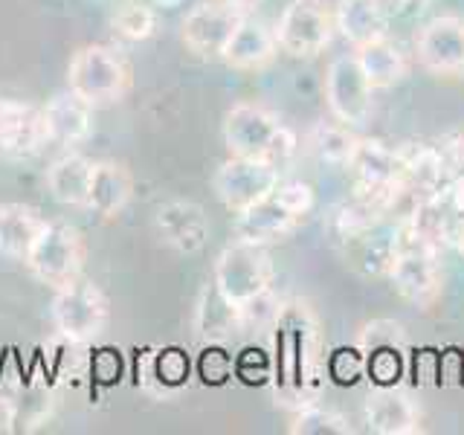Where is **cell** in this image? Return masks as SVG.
Masks as SVG:
<instances>
[{"mask_svg": "<svg viewBox=\"0 0 464 435\" xmlns=\"http://www.w3.org/2000/svg\"><path fill=\"white\" fill-rule=\"evenodd\" d=\"M319 325L308 304H285L273 316V392L290 406L316 401L319 377Z\"/></svg>", "mask_w": 464, "mask_h": 435, "instance_id": "obj_1", "label": "cell"}, {"mask_svg": "<svg viewBox=\"0 0 464 435\" xmlns=\"http://www.w3.org/2000/svg\"><path fill=\"white\" fill-rule=\"evenodd\" d=\"M224 142L229 154L265 160L273 166H285L296 151V137L287 125H282L270 111L253 102L232 105L224 120Z\"/></svg>", "mask_w": 464, "mask_h": 435, "instance_id": "obj_2", "label": "cell"}, {"mask_svg": "<svg viewBox=\"0 0 464 435\" xmlns=\"http://www.w3.org/2000/svg\"><path fill=\"white\" fill-rule=\"evenodd\" d=\"M134 82L128 58L108 44H91L72 53L67 64V87L93 108L120 102Z\"/></svg>", "mask_w": 464, "mask_h": 435, "instance_id": "obj_3", "label": "cell"}, {"mask_svg": "<svg viewBox=\"0 0 464 435\" xmlns=\"http://www.w3.org/2000/svg\"><path fill=\"white\" fill-rule=\"evenodd\" d=\"M212 285L241 314L250 304H256L261 296H267L273 285V265L265 244H253L241 238L227 244L221 256L215 258Z\"/></svg>", "mask_w": 464, "mask_h": 435, "instance_id": "obj_4", "label": "cell"}, {"mask_svg": "<svg viewBox=\"0 0 464 435\" xmlns=\"http://www.w3.org/2000/svg\"><path fill=\"white\" fill-rule=\"evenodd\" d=\"M24 265L41 285L53 290L72 279H79L84 267V238L67 221H47L38 232L33 250L26 253Z\"/></svg>", "mask_w": 464, "mask_h": 435, "instance_id": "obj_5", "label": "cell"}, {"mask_svg": "<svg viewBox=\"0 0 464 435\" xmlns=\"http://www.w3.org/2000/svg\"><path fill=\"white\" fill-rule=\"evenodd\" d=\"M111 304L102 287L91 279H72L55 287L53 296V323L55 331L70 343H91L108 325Z\"/></svg>", "mask_w": 464, "mask_h": 435, "instance_id": "obj_6", "label": "cell"}, {"mask_svg": "<svg viewBox=\"0 0 464 435\" xmlns=\"http://www.w3.org/2000/svg\"><path fill=\"white\" fill-rule=\"evenodd\" d=\"M334 29L337 24L325 0H290L273 35L282 53L294 58H314L331 44Z\"/></svg>", "mask_w": 464, "mask_h": 435, "instance_id": "obj_7", "label": "cell"}, {"mask_svg": "<svg viewBox=\"0 0 464 435\" xmlns=\"http://www.w3.org/2000/svg\"><path fill=\"white\" fill-rule=\"evenodd\" d=\"M279 166L265 163V160H250V157H236L232 154L221 169L215 171L212 188L218 200L224 207L238 215L244 209H250L253 203L265 200L276 186H279Z\"/></svg>", "mask_w": 464, "mask_h": 435, "instance_id": "obj_8", "label": "cell"}, {"mask_svg": "<svg viewBox=\"0 0 464 435\" xmlns=\"http://www.w3.org/2000/svg\"><path fill=\"white\" fill-rule=\"evenodd\" d=\"M250 18V12L232 6L229 0H203L183 18L180 35L195 55L221 58L236 29Z\"/></svg>", "mask_w": 464, "mask_h": 435, "instance_id": "obj_9", "label": "cell"}, {"mask_svg": "<svg viewBox=\"0 0 464 435\" xmlns=\"http://www.w3.org/2000/svg\"><path fill=\"white\" fill-rule=\"evenodd\" d=\"M360 366L374 386H401L406 374V340L403 328L392 319L369 323L360 334Z\"/></svg>", "mask_w": 464, "mask_h": 435, "instance_id": "obj_10", "label": "cell"}, {"mask_svg": "<svg viewBox=\"0 0 464 435\" xmlns=\"http://www.w3.org/2000/svg\"><path fill=\"white\" fill-rule=\"evenodd\" d=\"M372 93L374 87L362 76L357 55H337L325 72V102L337 122L357 128L369 120L372 113Z\"/></svg>", "mask_w": 464, "mask_h": 435, "instance_id": "obj_11", "label": "cell"}, {"mask_svg": "<svg viewBox=\"0 0 464 435\" xmlns=\"http://www.w3.org/2000/svg\"><path fill=\"white\" fill-rule=\"evenodd\" d=\"M386 276L392 279V287L406 302L418 304V308H432L441 299L444 276L439 267V253H430L424 246H410V244L398 246Z\"/></svg>", "mask_w": 464, "mask_h": 435, "instance_id": "obj_12", "label": "cell"}, {"mask_svg": "<svg viewBox=\"0 0 464 435\" xmlns=\"http://www.w3.org/2000/svg\"><path fill=\"white\" fill-rule=\"evenodd\" d=\"M418 62L435 76H459L464 72V21L456 14H441L420 26L415 38Z\"/></svg>", "mask_w": 464, "mask_h": 435, "instance_id": "obj_13", "label": "cell"}, {"mask_svg": "<svg viewBox=\"0 0 464 435\" xmlns=\"http://www.w3.org/2000/svg\"><path fill=\"white\" fill-rule=\"evenodd\" d=\"M50 142L44 108L21 99H0V154L9 160H29Z\"/></svg>", "mask_w": 464, "mask_h": 435, "instance_id": "obj_14", "label": "cell"}, {"mask_svg": "<svg viewBox=\"0 0 464 435\" xmlns=\"http://www.w3.org/2000/svg\"><path fill=\"white\" fill-rule=\"evenodd\" d=\"M157 236L183 256L200 253L209 241V218L195 200H169L154 215Z\"/></svg>", "mask_w": 464, "mask_h": 435, "instance_id": "obj_15", "label": "cell"}, {"mask_svg": "<svg viewBox=\"0 0 464 435\" xmlns=\"http://www.w3.org/2000/svg\"><path fill=\"white\" fill-rule=\"evenodd\" d=\"M302 221L304 218L290 209L273 188L265 200H258L250 209L236 215V238L267 246L270 241H279L287 232H294Z\"/></svg>", "mask_w": 464, "mask_h": 435, "instance_id": "obj_16", "label": "cell"}, {"mask_svg": "<svg viewBox=\"0 0 464 435\" xmlns=\"http://www.w3.org/2000/svg\"><path fill=\"white\" fill-rule=\"evenodd\" d=\"M366 424L377 435H415L420 432V415L412 398L401 386H374L366 398Z\"/></svg>", "mask_w": 464, "mask_h": 435, "instance_id": "obj_17", "label": "cell"}, {"mask_svg": "<svg viewBox=\"0 0 464 435\" xmlns=\"http://www.w3.org/2000/svg\"><path fill=\"white\" fill-rule=\"evenodd\" d=\"M44 120H47L50 142L58 145H82L93 137V105L67 91L55 93L44 105Z\"/></svg>", "mask_w": 464, "mask_h": 435, "instance_id": "obj_18", "label": "cell"}, {"mask_svg": "<svg viewBox=\"0 0 464 435\" xmlns=\"http://www.w3.org/2000/svg\"><path fill=\"white\" fill-rule=\"evenodd\" d=\"M348 169L354 171L357 186H403L401 149H389L377 140H357Z\"/></svg>", "mask_w": 464, "mask_h": 435, "instance_id": "obj_19", "label": "cell"}, {"mask_svg": "<svg viewBox=\"0 0 464 435\" xmlns=\"http://www.w3.org/2000/svg\"><path fill=\"white\" fill-rule=\"evenodd\" d=\"M134 198V178L122 163H93V178H91V195H87V207L99 218H116L122 215L125 207Z\"/></svg>", "mask_w": 464, "mask_h": 435, "instance_id": "obj_20", "label": "cell"}, {"mask_svg": "<svg viewBox=\"0 0 464 435\" xmlns=\"http://www.w3.org/2000/svg\"><path fill=\"white\" fill-rule=\"evenodd\" d=\"M276 53H279V44H276V35L270 29H265L261 24L246 18L236 35L229 38V44L224 47L221 58L227 62V67L232 70H244V72H256L265 70L276 62Z\"/></svg>", "mask_w": 464, "mask_h": 435, "instance_id": "obj_21", "label": "cell"}, {"mask_svg": "<svg viewBox=\"0 0 464 435\" xmlns=\"http://www.w3.org/2000/svg\"><path fill=\"white\" fill-rule=\"evenodd\" d=\"M91 178L93 163L82 154H64L50 163L47 169V192L62 207H87V195H91Z\"/></svg>", "mask_w": 464, "mask_h": 435, "instance_id": "obj_22", "label": "cell"}, {"mask_svg": "<svg viewBox=\"0 0 464 435\" xmlns=\"http://www.w3.org/2000/svg\"><path fill=\"white\" fill-rule=\"evenodd\" d=\"M44 215L26 203H0V256L24 261L33 250L38 232L44 229Z\"/></svg>", "mask_w": 464, "mask_h": 435, "instance_id": "obj_23", "label": "cell"}, {"mask_svg": "<svg viewBox=\"0 0 464 435\" xmlns=\"http://www.w3.org/2000/svg\"><path fill=\"white\" fill-rule=\"evenodd\" d=\"M334 24H337L345 41L360 47V44L386 35L389 9L381 0H340L337 12H334Z\"/></svg>", "mask_w": 464, "mask_h": 435, "instance_id": "obj_24", "label": "cell"}, {"mask_svg": "<svg viewBox=\"0 0 464 435\" xmlns=\"http://www.w3.org/2000/svg\"><path fill=\"white\" fill-rule=\"evenodd\" d=\"M354 55H357V64L362 70V76L369 79V84L374 87V91L395 87L406 76V58L386 35L360 44Z\"/></svg>", "mask_w": 464, "mask_h": 435, "instance_id": "obj_25", "label": "cell"}, {"mask_svg": "<svg viewBox=\"0 0 464 435\" xmlns=\"http://www.w3.org/2000/svg\"><path fill=\"white\" fill-rule=\"evenodd\" d=\"M195 325H198V334L203 340H224L238 325H244V319H241V311L236 308V304L227 302L221 294H218V287L212 285L198 304Z\"/></svg>", "mask_w": 464, "mask_h": 435, "instance_id": "obj_26", "label": "cell"}, {"mask_svg": "<svg viewBox=\"0 0 464 435\" xmlns=\"http://www.w3.org/2000/svg\"><path fill=\"white\" fill-rule=\"evenodd\" d=\"M360 137L352 134V128L331 120V122H319L311 130V151L331 166H348V160L354 154V145Z\"/></svg>", "mask_w": 464, "mask_h": 435, "instance_id": "obj_27", "label": "cell"}, {"mask_svg": "<svg viewBox=\"0 0 464 435\" xmlns=\"http://www.w3.org/2000/svg\"><path fill=\"white\" fill-rule=\"evenodd\" d=\"M323 432L325 435H352L354 427L348 424L340 412L325 410V406H319L316 401L299 406L294 424H290V435H323Z\"/></svg>", "mask_w": 464, "mask_h": 435, "instance_id": "obj_28", "label": "cell"}, {"mask_svg": "<svg viewBox=\"0 0 464 435\" xmlns=\"http://www.w3.org/2000/svg\"><path fill=\"white\" fill-rule=\"evenodd\" d=\"M111 26H113V33L120 38L137 44V41H145V38L154 35L157 12H154V6L142 4V0H128V4H122L120 9L113 12Z\"/></svg>", "mask_w": 464, "mask_h": 435, "instance_id": "obj_29", "label": "cell"}, {"mask_svg": "<svg viewBox=\"0 0 464 435\" xmlns=\"http://www.w3.org/2000/svg\"><path fill=\"white\" fill-rule=\"evenodd\" d=\"M149 369L154 377H145V386L151 381H157V392L160 395H169L171 389H178L188 381V366H186V357L180 352H160L149 360Z\"/></svg>", "mask_w": 464, "mask_h": 435, "instance_id": "obj_30", "label": "cell"}, {"mask_svg": "<svg viewBox=\"0 0 464 435\" xmlns=\"http://www.w3.org/2000/svg\"><path fill=\"white\" fill-rule=\"evenodd\" d=\"M441 157H444V166H447V174H450V183L464 178V134L450 140L441 149Z\"/></svg>", "mask_w": 464, "mask_h": 435, "instance_id": "obj_31", "label": "cell"}, {"mask_svg": "<svg viewBox=\"0 0 464 435\" xmlns=\"http://www.w3.org/2000/svg\"><path fill=\"white\" fill-rule=\"evenodd\" d=\"M447 200H450V207H453V212H456L459 218H464V178H459V180L450 183Z\"/></svg>", "mask_w": 464, "mask_h": 435, "instance_id": "obj_32", "label": "cell"}, {"mask_svg": "<svg viewBox=\"0 0 464 435\" xmlns=\"http://www.w3.org/2000/svg\"><path fill=\"white\" fill-rule=\"evenodd\" d=\"M450 244L456 246L459 256L464 258V218H459V221L453 224V236H450Z\"/></svg>", "mask_w": 464, "mask_h": 435, "instance_id": "obj_33", "label": "cell"}, {"mask_svg": "<svg viewBox=\"0 0 464 435\" xmlns=\"http://www.w3.org/2000/svg\"><path fill=\"white\" fill-rule=\"evenodd\" d=\"M232 6H238V9H244V12H253V9H258L265 0H229Z\"/></svg>", "mask_w": 464, "mask_h": 435, "instance_id": "obj_34", "label": "cell"}, {"mask_svg": "<svg viewBox=\"0 0 464 435\" xmlns=\"http://www.w3.org/2000/svg\"><path fill=\"white\" fill-rule=\"evenodd\" d=\"M157 6H163V9H174V6H180L183 0H154Z\"/></svg>", "mask_w": 464, "mask_h": 435, "instance_id": "obj_35", "label": "cell"}, {"mask_svg": "<svg viewBox=\"0 0 464 435\" xmlns=\"http://www.w3.org/2000/svg\"><path fill=\"white\" fill-rule=\"evenodd\" d=\"M401 6H424V4H430V0H398Z\"/></svg>", "mask_w": 464, "mask_h": 435, "instance_id": "obj_36", "label": "cell"}, {"mask_svg": "<svg viewBox=\"0 0 464 435\" xmlns=\"http://www.w3.org/2000/svg\"><path fill=\"white\" fill-rule=\"evenodd\" d=\"M381 4H383L386 9H392V4H398V0H381ZM398 6H401V4H398Z\"/></svg>", "mask_w": 464, "mask_h": 435, "instance_id": "obj_37", "label": "cell"}]
</instances>
